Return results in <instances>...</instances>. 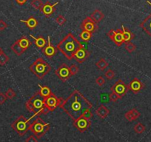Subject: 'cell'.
Here are the masks:
<instances>
[{"instance_id": "obj_13", "label": "cell", "mask_w": 151, "mask_h": 142, "mask_svg": "<svg viewBox=\"0 0 151 142\" xmlns=\"http://www.w3.org/2000/svg\"><path fill=\"white\" fill-rule=\"evenodd\" d=\"M90 56H91V52L88 51L87 48L82 47V44H81V47L76 52L73 59H75V60L79 62V64H82L85 62L89 58Z\"/></svg>"}, {"instance_id": "obj_3", "label": "cell", "mask_w": 151, "mask_h": 142, "mask_svg": "<svg viewBox=\"0 0 151 142\" xmlns=\"http://www.w3.org/2000/svg\"><path fill=\"white\" fill-rule=\"evenodd\" d=\"M45 98L42 96L40 92H36L28 101H26L25 107L28 111L31 113H40L41 114H46L50 112L48 109L45 105Z\"/></svg>"}, {"instance_id": "obj_12", "label": "cell", "mask_w": 151, "mask_h": 142, "mask_svg": "<svg viewBox=\"0 0 151 142\" xmlns=\"http://www.w3.org/2000/svg\"><path fill=\"white\" fill-rule=\"evenodd\" d=\"M107 36L109 38L115 43L116 45L118 47H121L124 43V39H123L122 31L121 29H117V30H113L111 29L110 31L107 33Z\"/></svg>"}, {"instance_id": "obj_7", "label": "cell", "mask_w": 151, "mask_h": 142, "mask_svg": "<svg viewBox=\"0 0 151 142\" xmlns=\"http://www.w3.org/2000/svg\"><path fill=\"white\" fill-rule=\"evenodd\" d=\"M62 101H63V99L62 98H58L54 93H52L45 100V105L49 110L53 112L58 107H60Z\"/></svg>"}, {"instance_id": "obj_16", "label": "cell", "mask_w": 151, "mask_h": 142, "mask_svg": "<svg viewBox=\"0 0 151 142\" xmlns=\"http://www.w3.org/2000/svg\"><path fill=\"white\" fill-rule=\"evenodd\" d=\"M129 90L132 91L134 94H137L145 88V85L137 78H134L128 85Z\"/></svg>"}, {"instance_id": "obj_19", "label": "cell", "mask_w": 151, "mask_h": 142, "mask_svg": "<svg viewBox=\"0 0 151 142\" xmlns=\"http://www.w3.org/2000/svg\"><path fill=\"white\" fill-rule=\"evenodd\" d=\"M122 35H123V39H124V43L129 42L131 41L132 39L135 38V35L130 31L129 29L126 28L124 25H122Z\"/></svg>"}, {"instance_id": "obj_22", "label": "cell", "mask_w": 151, "mask_h": 142, "mask_svg": "<svg viewBox=\"0 0 151 142\" xmlns=\"http://www.w3.org/2000/svg\"><path fill=\"white\" fill-rule=\"evenodd\" d=\"M30 37L33 39L35 41V45L36 46V47L40 49H42L43 47H45L47 45V42H46V39L42 36H40L39 37H33V35L30 34Z\"/></svg>"}, {"instance_id": "obj_18", "label": "cell", "mask_w": 151, "mask_h": 142, "mask_svg": "<svg viewBox=\"0 0 151 142\" xmlns=\"http://www.w3.org/2000/svg\"><path fill=\"white\" fill-rule=\"evenodd\" d=\"M141 115V113L137 110V109L136 108H133L130 110H129L128 112H127L124 115L126 119L127 120L130 122L135 121V120L137 119L139 116Z\"/></svg>"}, {"instance_id": "obj_10", "label": "cell", "mask_w": 151, "mask_h": 142, "mask_svg": "<svg viewBox=\"0 0 151 142\" xmlns=\"http://www.w3.org/2000/svg\"><path fill=\"white\" fill-rule=\"evenodd\" d=\"M55 74L56 75L58 78L62 82H65L71 78L70 70V67H68L66 64H62L60 66L55 70Z\"/></svg>"}, {"instance_id": "obj_43", "label": "cell", "mask_w": 151, "mask_h": 142, "mask_svg": "<svg viewBox=\"0 0 151 142\" xmlns=\"http://www.w3.org/2000/svg\"><path fill=\"white\" fill-rule=\"evenodd\" d=\"M7 96L3 93H0V104L2 105L7 101Z\"/></svg>"}, {"instance_id": "obj_26", "label": "cell", "mask_w": 151, "mask_h": 142, "mask_svg": "<svg viewBox=\"0 0 151 142\" xmlns=\"http://www.w3.org/2000/svg\"><path fill=\"white\" fill-rule=\"evenodd\" d=\"M38 86L40 87V90H39V92H40V93L41 94L42 96L44 97L45 98H46L47 97H48L49 95L52 93L51 90H50V87H48L47 86H42V85H40V84H39V85H38Z\"/></svg>"}, {"instance_id": "obj_33", "label": "cell", "mask_w": 151, "mask_h": 142, "mask_svg": "<svg viewBox=\"0 0 151 142\" xmlns=\"http://www.w3.org/2000/svg\"><path fill=\"white\" fill-rule=\"evenodd\" d=\"M104 76H105V77L107 78L108 80H111V79H114V77H115V73H114V71H113V70L109 69L105 72Z\"/></svg>"}, {"instance_id": "obj_41", "label": "cell", "mask_w": 151, "mask_h": 142, "mask_svg": "<svg viewBox=\"0 0 151 142\" xmlns=\"http://www.w3.org/2000/svg\"><path fill=\"white\" fill-rule=\"evenodd\" d=\"M26 142H36L38 141V138H36V136L35 135H31V136H29L28 138L25 139Z\"/></svg>"}, {"instance_id": "obj_28", "label": "cell", "mask_w": 151, "mask_h": 142, "mask_svg": "<svg viewBox=\"0 0 151 142\" xmlns=\"http://www.w3.org/2000/svg\"><path fill=\"white\" fill-rule=\"evenodd\" d=\"M96 66L100 70L103 71L105 70V68L108 66V62L106 61L105 59L104 58H101L98 62L96 63Z\"/></svg>"}, {"instance_id": "obj_11", "label": "cell", "mask_w": 151, "mask_h": 142, "mask_svg": "<svg viewBox=\"0 0 151 142\" xmlns=\"http://www.w3.org/2000/svg\"><path fill=\"white\" fill-rule=\"evenodd\" d=\"M80 28L82 30H87L91 33H94L99 30L98 23L94 22L91 16L86 17L85 19L82 21V24L80 25Z\"/></svg>"}, {"instance_id": "obj_23", "label": "cell", "mask_w": 151, "mask_h": 142, "mask_svg": "<svg viewBox=\"0 0 151 142\" xmlns=\"http://www.w3.org/2000/svg\"><path fill=\"white\" fill-rule=\"evenodd\" d=\"M91 18L96 23H99L100 22H101L104 19V14H103L102 11H100V10H95V11L91 14Z\"/></svg>"}, {"instance_id": "obj_6", "label": "cell", "mask_w": 151, "mask_h": 142, "mask_svg": "<svg viewBox=\"0 0 151 142\" xmlns=\"http://www.w3.org/2000/svg\"><path fill=\"white\" fill-rule=\"evenodd\" d=\"M50 127V123L45 122L40 117H38L30 124L29 130L35 135L37 138H41L49 131Z\"/></svg>"}, {"instance_id": "obj_46", "label": "cell", "mask_w": 151, "mask_h": 142, "mask_svg": "<svg viewBox=\"0 0 151 142\" xmlns=\"http://www.w3.org/2000/svg\"><path fill=\"white\" fill-rule=\"evenodd\" d=\"M2 51H3V50H2V48H1V47H0V53H2Z\"/></svg>"}, {"instance_id": "obj_44", "label": "cell", "mask_w": 151, "mask_h": 142, "mask_svg": "<svg viewBox=\"0 0 151 142\" xmlns=\"http://www.w3.org/2000/svg\"><path fill=\"white\" fill-rule=\"evenodd\" d=\"M15 1L19 5H24L27 2V0H15Z\"/></svg>"}, {"instance_id": "obj_34", "label": "cell", "mask_w": 151, "mask_h": 142, "mask_svg": "<svg viewBox=\"0 0 151 142\" xmlns=\"http://www.w3.org/2000/svg\"><path fill=\"white\" fill-rule=\"evenodd\" d=\"M56 22L59 26H63L66 22V19L62 15H59L56 18Z\"/></svg>"}, {"instance_id": "obj_17", "label": "cell", "mask_w": 151, "mask_h": 142, "mask_svg": "<svg viewBox=\"0 0 151 142\" xmlns=\"http://www.w3.org/2000/svg\"><path fill=\"white\" fill-rule=\"evenodd\" d=\"M139 26L145 30L147 34L151 37V14L147 16L142 22L140 23Z\"/></svg>"}, {"instance_id": "obj_21", "label": "cell", "mask_w": 151, "mask_h": 142, "mask_svg": "<svg viewBox=\"0 0 151 142\" xmlns=\"http://www.w3.org/2000/svg\"><path fill=\"white\" fill-rule=\"evenodd\" d=\"M20 22H24V24H26V26H27L30 30H34V29L37 27L38 24H39L38 21L36 20V19L35 18L34 16H30L27 20L21 19Z\"/></svg>"}, {"instance_id": "obj_8", "label": "cell", "mask_w": 151, "mask_h": 142, "mask_svg": "<svg viewBox=\"0 0 151 142\" xmlns=\"http://www.w3.org/2000/svg\"><path fill=\"white\" fill-rule=\"evenodd\" d=\"M91 121L89 118L84 115H80L79 118L73 120V126L77 129L80 133H83L91 127Z\"/></svg>"}, {"instance_id": "obj_29", "label": "cell", "mask_w": 151, "mask_h": 142, "mask_svg": "<svg viewBox=\"0 0 151 142\" xmlns=\"http://www.w3.org/2000/svg\"><path fill=\"white\" fill-rule=\"evenodd\" d=\"M133 130H134L135 133H136L137 134H142V133H143L145 131L146 127H145V126L143 124L139 122L135 124L134 127H133Z\"/></svg>"}, {"instance_id": "obj_25", "label": "cell", "mask_w": 151, "mask_h": 142, "mask_svg": "<svg viewBox=\"0 0 151 142\" xmlns=\"http://www.w3.org/2000/svg\"><path fill=\"white\" fill-rule=\"evenodd\" d=\"M11 50L14 51V53L18 56H22V55L24 53V51H25V50H24V49H23L22 47L19 45V42L17 40L14 43V44H12V45L11 46Z\"/></svg>"}, {"instance_id": "obj_42", "label": "cell", "mask_w": 151, "mask_h": 142, "mask_svg": "<svg viewBox=\"0 0 151 142\" xmlns=\"http://www.w3.org/2000/svg\"><path fill=\"white\" fill-rule=\"evenodd\" d=\"M8 27V24L5 22V21H3L2 19H0V30H4L5 29H6Z\"/></svg>"}, {"instance_id": "obj_45", "label": "cell", "mask_w": 151, "mask_h": 142, "mask_svg": "<svg viewBox=\"0 0 151 142\" xmlns=\"http://www.w3.org/2000/svg\"><path fill=\"white\" fill-rule=\"evenodd\" d=\"M147 3H148V4H149V5L151 6V2H150V1H148V0H147Z\"/></svg>"}, {"instance_id": "obj_14", "label": "cell", "mask_w": 151, "mask_h": 142, "mask_svg": "<svg viewBox=\"0 0 151 142\" xmlns=\"http://www.w3.org/2000/svg\"><path fill=\"white\" fill-rule=\"evenodd\" d=\"M57 47H54L51 44V42H50V36H48V37H47V45L42 49V52L47 58H52L54 56H56V54L57 53Z\"/></svg>"}, {"instance_id": "obj_5", "label": "cell", "mask_w": 151, "mask_h": 142, "mask_svg": "<svg viewBox=\"0 0 151 142\" xmlns=\"http://www.w3.org/2000/svg\"><path fill=\"white\" fill-rule=\"evenodd\" d=\"M40 113H35L34 115L29 118H26L24 115H20L19 118H17L14 122L11 124V127L20 136H24L29 130L30 127V121L32 118H34L36 115H40Z\"/></svg>"}, {"instance_id": "obj_1", "label": "cell", "mask_w": 151, "mask_h": 142, "mask_svg": "<svg viewBox=\"0 0 151 142\" xmlns=\"http://www.w3.org/2000/svg\"><path fill=\"white\" fill-rule=\"evenodd\" d=\"M59 108L75 120L82 115L85 110L91 109L93 105L79 90H75L66 99L63 100Z\"/></svg>"}, {"instance_id": "obj_38", "label": "cell", "mask_w": 151, "mask_h": 142, "mask_svg": "<svg viewBox=\"0 0 151 142\" xmlns=\"http://www.w3.org/2000/svg\"><path fill=\"white\" fill-rule=\"evenodd\" d=\"M96 83L98 86L102 87L103 85L105 84V80H104V78L102 76H99L96 79Z\"/></svg>"}, {"instance_id": "obj_37", "label": "cell", "mask_w": 151, "mask_h": 142, "mask_svg": "<svg viewBox=\"0 0 151 142\" xmlns=\"http://www.w3.org/2000/svg\"><path fill=\"white\" fill-rule=\"evenodd\" d=\"M70 70L71 76H75V75L77 74L79 71V68L76 65H72L70 67Z\"/></svg>"}, {"instance_id": "obj_9", "label": "cell", "mask_w": 151, "mask_h": 142, "mask_svg": "<svg viewBox=\"0 0 151 142\" xmlns=\"http://www.w3.org/2000/svg\"><path fill=\"white\" fill-rule=\"evenodd\" d=\"M128 85H126L122 80L119 79L110 87V91L117 94L119 98H122L128 92Z\"/></svg>"}, {"instance_id": "obj_39", "label": "cell", "mask_w": 151, "mask_h": 142, "mask_svg": "<svg viewBox=\"0 0 151 142\" xmlns=\"http://www.w3.org/2000/svg\"><path fill=\"white\" fill-rule=\"evenodd\" d=\"M82 115H84V116H85L86 118H89V119H91V118H93V116L92 112L91 111V109L85 110L84 111V113L82 114Z\"/></svg>"}, {"instance_id": "obj_36", "label": "cell", "mask_w": 151, "mask_h": 142, "mask_svg": "<svg viewBox=\"0 0 151 142\" xmlns=\"http://www.w3.org/2000/svg\"><path fill=\"white\" fill-rule=\"evenodd\" d=\"M99 99L102 103H108L110 101L109 95L107 93H101L99 96Z\"/></svg>"}, {"instance_id": "obj_35", "label": "cell", "mask_w": 151, "mask_h": 142, "mask_svg": "<svg viewBox=\"0 0 151 142\" xmlns=\"http://www.w3.org/2000/svg\"><path fill=\"white\" fill-rule=\"evenodd\" d=\"M5 95H6L7 98H8V99H13V98L17 95V94H16L15 91H14V90L11 89V88H9V89L6 91V93H5Z\"/></svg>"}, {"instance_id": "obj_30", "label": "cell", "mask_w": 151, "mask_h": 142, "mask_svg": "<svg viewBox=\"0 0 151 142\" xmlns=\"http://www.w3.org/2000/svg\"><path fill=\"white\" fill-rule=\"evenodd\" d=\"M44 5L42 0H32L30 2V5L36 10H41L42 7Z\"/></svg>"}, {"instance_id": "obj_32", "label": "cell", "mask_w": 151, "mask_h": 142, "mask_svg": "<svg viewBox=\"0 0 151 142\" xmlns=\"http://www.w3.org/2000/svg\"><path fill=\"white\" fill-rule=\"evenodd\" d=\"M124 44H125L126 50H127V52H129V53H133V51H135V50H136V46L133 43L129 42H126V43H124Z\"/></svg>"}, {"instance_id": "obj_15", "label": "cell", "mask_w": 151, "mask_h": 142, "mask_svg": "<svg viewBox=\"0 0 151 142\" xmlns=\"http://www.w3.org/2000/svg\"><path fill=\"white\" fill-rule=\"evenodd\" d=\"M59 5V2H55L54 4H51L50 2H46L42 7L41 11L46 17H50L56 11V6Z\"/></svg>"}, {"instance_id": "obj_24", "label": "cell", "mask_w": 151, "mask_h": 142, "mask_svg": "<svg viewBox=\"0 0 151 142\" xmlns=\"http://www.w3.org/2000/svg\"><path fill=\"white\" fill-rule=\"evenodd\" d=\"M17 41H18L19 45L21 46L24 50H27L32 44L31 41H30V40L28 39V38H27V37H25V36L22 37L21 38H20L19 39L17 40Z\"/></svg>"}, {"instance_id": "obj_40", "label": "cell", "mask_w": 151, "mask_h": 142, "mask_svg": "<svg viewBox=\"0 0 151 142\" xmlns=\"http://www.w3.org/2000/svg\"><path fill=\"white\" fill-rule=\"evenodd\" d=\"M109 97H110V101H113V102H116L117 100L119 99V96L117 95V94H116L115 93L113 92H111V93L109 95Z\"/></svg>"}, {"instance_id": "obj_27", "label": "cell", "mask_w": 151, "mask_h": 142, "mask_svg": "<svg viewBox=\"0 0 151 142\" xmlns=\"http://www.w3.org/2000/svg\"><path fill=\"white\" fill-rule=\"evenodd\" d=\"M92 35L93 33H91L89 31H87V30H82V33L79 34V37H80L81 39L82 40L83 42H89L90 40L92 38Z\"/></svg>"}, {"instance_id": "obj_31", "label": "cell", "mask_w": 151, "mask_h": 142, "mask_svg": "<svg viewBox=\"0 0 151 142\" xmlns=\"http://www.w3.org/2000/svg\"><path fill=\"white\" fill-rule=\"evenodd\" d=\"M8 61H9V57L4 53V51H2V53H0V65L4 66V65L8 63Z\"/></svg>"}, {"instance_id": "obj_20", "label": "cell", "mask_w": 151, "mask_h": 142, "mask_svg": "<svg viewBox=\"0 0 151 142\" xmlns=\"http://www.w3.org/2000/svg\"><path fill=\"white\" fill-rule=\"evenodd\" d=\"M96 113L98 115L99 118H102V119H104L105 118H107V115L110 113V110H109L108 108L107 107H105L104 105L101 104L96 110Z\"/></svg>"}, {"instance_id": "obj_2", "label": "cell", "mask_w": 151, "mask_h": 142, "mask_svg": "<svg viewBox=\"0 0 151 142\" xmlns=\"http://www.w3.org/2000/svg\"><path fill=\"white\" fill-rule=\"evenodd\" d=\"M56 47L67 59L71 60L73 59L76 52L81 47V42L72 33H69L57 44Z\"/></svg>"}, {"instance_id": "obj_4", "label": "cell", "mask_w": 151, "mask_h": 142, "mask_svg": "<svg viewBox=\"0 0 151 142\" xmlns=\"http://www.w3.org/2000/svg\"><path fill=\"white\" fill-rule=\"evenodd\" d=\"M29 69L39 79H42L51 70V66L42 58H38L30 65Z\"/></svg>"}]
</instances>
